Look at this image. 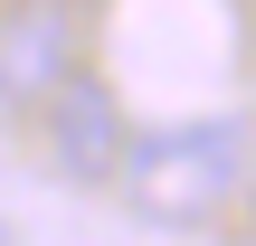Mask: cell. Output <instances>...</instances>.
<instances>
[{"mask_svg":"<svg viewBox=\"0 0 256 246\" xmlns=\"http://www.w3.org/2000/svg\"><path fill=\"white\" fill-rule=\"evenodd\" d=\"M247 171V123L238 114H200V123H152L124 152V190L142 218H209Z\"/></svg>","mask_w":256,"mask_h":246,"instance_id":"1","label":"cell"},{"mask_svg":"<svg viewBox=\"0 0 256 246\" xmlns=\"http://www.w3.org/2000/svg\"><path fill=\"white\" fill-rule=\"evenodd\" d=\"M76 85V9L66 0H10L0 9V95L48 104Z\"/></svg>","mask_w":256,"mask_h":246,"instance_id":"2","label":"cell"},{"mask_svg":"<svg viewBox=\"0 0 256 246\" xmlns=\"http://www.w3.org/2000/svg\"><path fill=\"white\" fill-rule=\"evenodd\" d=\"M48 114V152H57V171H76V180H114L124 171V114H114V95L95 85V76H76L66 95H48L38 104Z\"/></svg>","mask_w":256,"mask_h":246,"instance_id":"3","label":"cell"}]
</instances>
